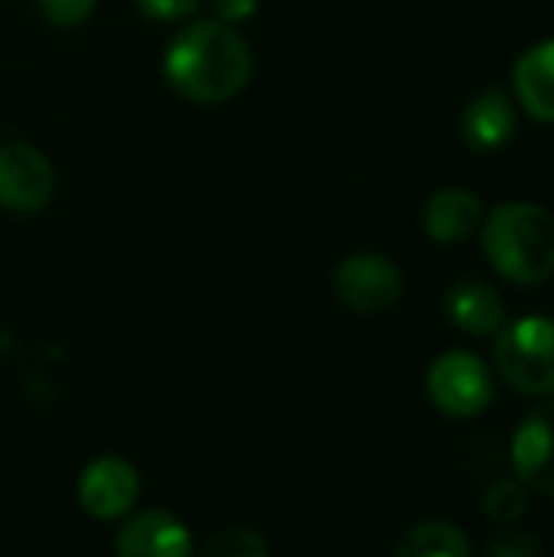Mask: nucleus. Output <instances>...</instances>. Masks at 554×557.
Returning <instances> with one entry per match:
<instances>
[{"label":"nucleus","mask_w":554,"mask_h":557,"mask_svg":"<svg viewBox=\"0 0 554 557\" xmlns=\"http://www.w3.org/2000/svg\"><path fill=\"white\" fill-rule=\"evenodd\" d=\"M255 55L245 36L225 20L186 23L163 52V75L176 95L196 104H222L251 82Z\"/></svg>","instance_id":"nucleus-1"},{"label":"nucleus","mask_w":554,"mask_h":557,"mask_svg":"<svg viewBox=\"0 0 554 557\" xmlns=\"http://www.w3.org/2000/svg\"><path fill=\"white\" fill-rule=\"evenodd\" d=\"M483 251L513 284H542L554 274V215L535 202H503L483 215Z\"/></svg>","instance_id":"nucleus-2"},{"label":"nucleus","mask_w":554,"mask_h":557,"mask_svg":"<svg viewBox=\"0 0 554 557\" xmlns=\"http://www.w3.org/2000/svg\"><path fill=\"white\" fill-rule=\"evenodd\" d=\"M496 369L522 395H554V320L522 317L503 323L496 339Z\"/></svg>","instance_id":"nucleus-3"},{"label":"nucleus","mask_w":554,"mask_h":557,"mask_svg":"<svg viewBox=\"0 0 554 557\" xmlns=\"http://www.w3.org/2000/svg\"><path fill=\"white\" fill-rule=\"evenodd\" d=\"M428 398L447 418H473L493 401V375L487 362L473 352L451 349L428 369Z\"/></svg>","instance_id":"nucleus-4"},{"label":"nucleus","mask_w":554,"mask_h":557,"mask_svg":"<svg viewBox=\"0 0 554 557\" xmlns=\"http://www.w3.org/2000/svg\"><path fill=\"white\" fill-rule=\"evenodd\" d=\"M56 173L46 153L23 140L0 144V209L10 215H36L52 202Z\"/></svg>","instance_id":"nucleus-5"},{"label":"nucleus","mask_w":554,"mask_h":557,"mask_svg":"<svg viewBox=\"0 0 554 557\" xmlns=\"http://www.w3.org/2000/svg\"><path fill=\"white\" fill-rule=\"evenodd\" d=\"M402 271L385 255H349L333 271V294L353 313H385L402 297Z\"/></svg>","instance_id":"nucleus-6"},{"label":"nucleus","mask_w":554,"mask_h":557,"mask_svg":"<svg viewBox=\"0 0 554 557\" xmlns=\"http://www.w3.org/2000/svg\"><path fill=\"white\" fill-rule=\"evenodd\" d=\"M75 496L91 519L111 522L131 516V509L140 499V473L124 457L104 454L78 473Z\"/></svg>","instance_id":"nucleus-7"},{"label":"nucleus","mask_w":554,"mask_h":557,"mask_svg":"<svg viewBox=\"0 0 554 557\" xmlns=\"http://www.w3.org/2000/svg\"><path fill=\"white\" fill-rule=\"evenodd\" d=\"M513 463L529 490L554 499V398L539 401L522 418L513 437Z\"/></svg>","instance_id":"nucleus-8"},{"label":"nucleus","mask_w":554,"mask_h":557,"mask_svg":"<svg viewBox=\"0 0 554 557\" xmlns=\"http://www.w3.org/2000/svg\"><path fill=\"white\" fill-rule=\"evenodd\" d=\"M114 548L124 557H189L193 535L176 516L163 509H147L121 525Z\"/></svg>","instance_id":"nucleus-9"},{"label":"nucleus","mask_w":554,"mask_h":557,"mask_svg":"<svg viewBox=\"0 0 554 557\" xmlns=\"http://www.w3.org/2000/svg\"><path fill=\"white\" fill-rule=\"evenodd\" d=\"M483 202L477 193L464 189V186H447L438 189L421 212V225L428 232L431 242L438 245H454L470 238L480 225H483Z\"/></svg>","instance_id":"nucleus-10"},{"label":"nucleus","mask_w":554,"mask_h":557,"mask_svg":"<svg viewBox=\"0 0 554 557\" xmlns=\"http://www.w3.org/2000/svg\"><path fill=\"white\" fill-rule=\"evenodd\" d=\"M447 320L467 336H493L506 323V304L496 287L483 281H460L444 294Z\"/></svg>","instance_id":"nucleus-11"},{"label":"nucleus","mask_w":554,"mask_h":557,"mask_svg":"<svg viewBox=\"0 0 554 557\" xmlns=\"http://www.w3.org/2000/svg\"><path fill=\"white\" fill-rule=\"evenodd\" d=\"M460 131L473 150H500L516 134V108L503 88H483L460 114Z\"/></svg>","instance_id":"nucleus-12"},{"label":"nucleus","mask_w":554,"mask_h":557,"mask_svg":"<svg viewBox=\"0 0 554 557\" xmlns=\"http://www.w3.org/2000/svg\"><path fill=\"white\" fill-rule=\"evenodd\" d=\"M513 88L526 114L554 124V39L526 49L513 69Z\"/></svg>","instance_id":"nucleus-13"},{"label":"nucleus","mask_w":554,"mask_h":557,"mask_svg":"<svg viewBox=\"0 0 554 557\" xmlns=\"http://www.w3.org/2000/svg\"><path fill=\"white\" fill-rule=\"evenodd\" d=\"M470 552V539L451 522H421L408 529L395 545V555L402 557H467Z\"/></svg>","instance_id":"nucleus-14"},{"label":"nucleus","mask_w":554,"mask_h":557,"mask_svg":"<svg viewBox=\"0 0 554 557\" xmlns=\"http://www.w3.org/2000/svg\"><path fill=\"white\" fill-rule=\"evenodd\" d=\"M529 496L522 480H496L483 496V516L496 525H513L526 516Z\"/></svg>","instance_id":"nucleus-15"},{"label":"nucleus","mask_w":554,"mask_h":557,"mask_svg":"<svg viewBox=\"0 0 554 557\" xmlns=\"http://www.w3.org/2000/svg\"><path fill=\"white\" fill-rule=\"evenodd\" d=\"M202 552L219 557H264L271 552V545L251 529H222L219 535L206 542Z\"/></svg>","instance_id":"nucleus-16"},{"label":"nucleus","mask_w":554,"mask_h":557,"mask_svg":"<svg viewBox=\"0 0 554 557\" xmlns=\"http://www.w3.org/2000/svg\"><path fill=\"white\" fill-rule=\"evenodd\" d=\"M36 7L52 26L72 29V26H82L95 13L98 0H36Z\"/></svg>","instance_id":"nucleus-17"},{"label":"nucleus","mask_w":554,"mask_h":557,"mask_svg":"<svg viewBox=\"0 0 554 557\" xmlns=\"http://www.w3.org/2000/svg\"><path fill=\"white\" fill-rule=\"evenodd\" d=\"M202 0H134V7L157 23H176V20H189L199 10Z\"/></svg>","instance_id":"nucleus-18"},{"label":"nucleus","mask_w":554,"mask_h":557,"mask_svg":"<svg viewBox=\"0 0 554 557\" xmlns=\"http://www.w3.org/2000/svg\"><path fill=\"white\" fill-rule=\"evenodd\" d=\"M542 552H545V545L529 532H503L496 542L487 545V555L496 557H532L542 555Z\"/></svg>","instance_id":"nucleus-19"},{"label":"nucleus","mask_w":554,"mask_h":557,"mask_svg":"<svg viewBox=\"0 0 554 557\" xmlns=\"http://www.w3.org/2000/svg\"><path fill=\"white\" fill-rule=\"evenodd\" d=\"M216 16L225 20V23H242V20H251L255 10L261 7V0H209Z\"/></svg>","instance_id":"nucleus-20"}]
</instances>
